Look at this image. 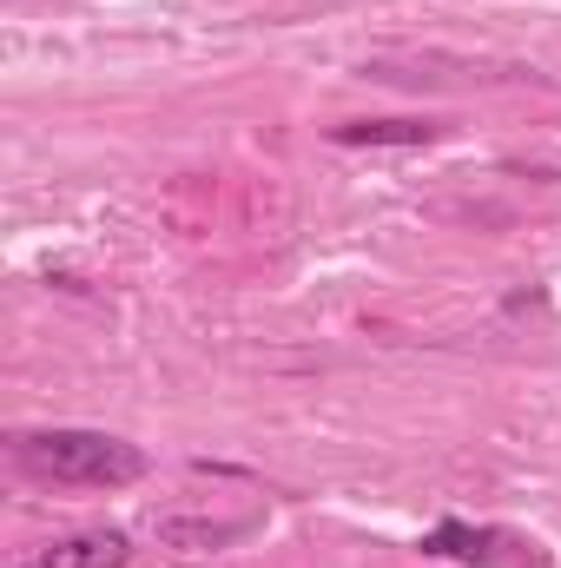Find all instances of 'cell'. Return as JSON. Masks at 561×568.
Instances as JSON below:
<instances>
[{"label": "cell", "instance_id": "5b68a950", "mask_svg": "<svg viewBox=\"0 0 561 568\" xmlns=\"http://www.w3.org/2000/svg\"><path fill=\"white\" fill-rule=\"evenodd\" d=\"M33 568H40V562H33Z\"/></svg>", "mask_w": 561, "mask_h": 568}, {"label": "cell", "instance_id": "277c9868", "mask_svg": "<svg viewBox=\"0 0 561 568\" xmlns=\"http://www.w3.org/2000/svg\"><path fill=\"white\" fill-rule=\"evenodd\" d=\"M502 536H489V529H462V523H442L422 549L429 556H462V562H489V549H496Z\"/></svg>", "mask_w": 561, "mask_h": 568}, {"label": "cell", "instance_id": "6da1fadb", "mask_svg": "<svg viewBox=\"0 0 561 568\" xmlns=\"http://www.w3.org/2000/svg\"><path fill=\"white\" fill-rule=\"evenodd\" d=\"M20 463L47 483H86V489H126L145 476V449L106 429H40L20 436Z\"/></svg>", "mask_w": 561, "mask_h": 568}, {"label": "cell", "instance_id": "3957f363", "mask_svg": "<svg viewBox=\"0 0 561 568\" xmlns=\"http://www.w3.org/2000/svg\"><path fill=\"white\" fill-rule=\"evenodd\" d=\"M337 145H436L442 126L429 120H350V126H330Z\"/></svg>", "mask_w": 561, "mask_h": 568}, {"label": "cell", "instance_id": "7a4b0ae2", "mask_svg": "<svg viewBox=\"0 0 561 568\" xmlns=\"http://www.w3.org/2000/svg\"><path fill=\"white\" fill-rule=\"evenodd\" d=\"M126 562H133V542L120 529H86V536H67L40 556V568H126Z\"/></svg>", "mask_w": 561, "mask_h": 568}]
</instances>
